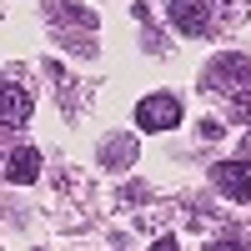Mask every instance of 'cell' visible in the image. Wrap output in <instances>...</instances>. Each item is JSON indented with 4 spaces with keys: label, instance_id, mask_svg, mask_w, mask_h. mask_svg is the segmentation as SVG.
<instances>
[{
    "label": "cell",
    "instance_id": "1",
    "mask_svg": "<svg viewBox=\"0 0 251 251\" xmlns=\"http://www.w3.org/2000/svg\"><path fill=\"white\" fill-rule=\"evenodd\" d=\"M136 126H141V131H171V126H181V96H171V91H151V96H141Z\"/></svg>",
    "mask_w": 251,
    "mask_h": 251
},
{
    "label": "cell",
    "instance_id": "2",
    "mask_svg": "<svg viewBox=\"0 0 251 251\" xmlns=\"http://www.w3.org/2000/svg\"><path fill=\"white\" fill-rule=\"evenodd\" d=\"M206 86H221V91H231V96L251 91V60L246 55H221L216 66L206 71Z\"/></svg>",
    "mask_w": 251,
    "mask_h": 251
},
{
    "label": "cell",
    "instance_id": "3",
    "mask_svg": "<svg viewBox=\"0 0 251 251\" xmlns=\"http://www.w3.org/2000/svg\"><path fill=\"white\" fill-rule=\"evenodd\" d=\"M211 181H216V191H221V196H231V201H251V161H246V156L221 161L216 171H211Z\"/></svg>",
    "mask_w": 251,
    "mask_h": 251
},
{
    "label": "cell",
    "instance_id": "4",
    "mask_svg": "<svg viewBox=\"0 0 251 251\" xmlns=\"http://www.w3.org/2000/svg\"><path fill=\"white\" fill-rule=\"evenodd\" d=\"M166 15H171V25L181 35H206V30H211V10H206V0H171Z\"/></svg>",
    "mask_w": 251,
    "mask_h": 251
},
{
    "label": "cell",
    "instance_id": "5",
    "mask_svg": "<svg viewBox=\"0 0 251 251\" xmlns=\"http://www.w3.org/2000/svg\"><path fill=\"white\" fill-rule=\"evenodd\" d=\"M35 176H40V151L35 146H20V151L5 156V181L10 186H30Z\"/></svg>",
    "mask_w": 251,
    "mask_h": 251
},
{
    "label": "cell",
    "instance_id": "6",
    "mask_svg": "<svg viewBox=\"0 0 251 251\" xmlns=\"http://www.w3.org/2000/svg\"><path fill=\"white\" fill-rule=\"evenodd\" d=\"M131 161H136V136L131 131H116L106 146H100V166H106V171H126Z\"/></svg>",
    "mask_w": 251,
    "mask_h": 251
},
{
    "label": "cell",
    "instance_id": "7",
    "mask_svg": "<svg viewBox=\"0 0 251 251\" xmlns=\"http://www.w3.org/2000/svg\"><path fill=\"white\" fill-rule=\"evenodd\" d=\"M0 116H5V126H20L30 116V96L20 80H5V96H0Z\"/></svg>",
    "mask_w": 251,
    "mask_h": 251
},
{
    "label": "cell",
    "instance_id": "8",
    "mask_svg": "<svg viewBox=\"0 0 251 251\" xmlns=\"http://www.w3.org/2000/svg\"><path fill=\"white\" fill-rule=\"evenodd\" d=\"M50 20L55 25H80V30H96V15L86 5H75V0H55L50 5Z\"/></svg>",
    "mask_w": 251,
    "mask_h": 251
},
{
    "label": "cell",
    "instance_id": "9",
    "mask_svg": "<svg viewBox=\"0 0 251 251\" xmlns=\"http://www.w3.org/2000/svg\"><path fill=\"white\" fill-rule=\"evenodd\" d=\"M201 136H206V141H216V136H221V121L206 116V121H201Z\"/></svg>",
    "mask_w": 251,
    "mask_h": 251
},
{
    "label": "cell",
    "instance_id": "10",
    "mask_svg": "<svg viewBox=\"0 0 251 251\" xmlns=\"http://www.w3.org/2000/svg\"><path fill=\"white\" fill-rule=\"evenodd\" d=\"M151 251H181V246H176V236H161V241H156Z\"/></svg>",
    "mask_w": 251,
    "mask_h": 251
},
{
    "label": "cell",
    "instance_id": "11",
    "mask_svg": "<svg viewBox=\"0 0 251 251\" xmlns=\"http://www.w3.org/2000/svg\"><path fill=\"white\" fill-rule=\"evenodd\" d=\"M211 251H241V246H236V241H216Z\"/></svg>",
    "mask_w": 251,
    "mask_h": 251
}]
</instances>
